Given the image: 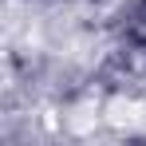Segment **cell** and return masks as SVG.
Returning <instances> with one entry per match:
<instances>
[{
	"label": "cell",
	"mask_w": 146,
	"mask_h": 146,
	"mask_svg": "<svg viewBox=\"0 0 146 146\" xmlns=\"http://www.w3.org/2000/svg\"><path fill=\"white\" fill-rule=\"evenodd\" d=\"M126 40L138 51H146V0H134L126 12Z\"/></svg>",
	"instance_id": "obj_1"
}]
</instances>
